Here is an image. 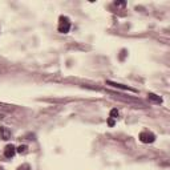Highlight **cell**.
I'll return each instance as SVG.
<instances>
[{"label": "cell", "mask_w": 170, "mask_h": 170, "mask_svg": "<svg viewBox=\"0 0 170 170\" xmlns=\"http://www.w3.org/2000/svg\"><path fill=\"white\" fill-rule=\"evenodd\" d=\"M59 32L60 33H68L71 29V21L66 16H60L59 19Z\"/></svg>", "instance_id": "cell-1"}, {"label": "cell", "mask_w": 170, "mask_h": 170, "mask_svg": "<svg viewBox=\"0 0 170 170\" xmlns=\"http://www.w3.org/2000/svg\"><path fill=\"white\" fill-rule=\"evenodd\" d=\"M140 141L144 142V144H152V142L156 141V135L152 132H142L140 134Z\"/></svg>", "instance_id": "cell-2"}, {"label": "cell", "mask_w": 170, "mask_h": 170, "mask_svg": "<svg viewBox=\"0 0 170 170\" xmlns=\"http://www.w3.org/2000/svg\"><path fill=\"white\" fill-rule=\"evenodd\" d=\"M125 1H116L114 3V6H118V7H125Z\"/></svg>", "instance_id": "cell-10"}, {"label": "cell", "mask_w": 170, "mask_h": 170, "mask_svg": "<svg viewBox=\"0 0 170 170\" xmlns=\"http://www.w3.org/2000/svg\"><path fill=\"white\" fill-rule=\"evenodd\" d=\"M16 154V147L13 146V145H7L6 147H4V157H7V158H12V157Z\"/></svg>", "instance_id": "cell-3"}, {"label": "cell", "mask_w": 170, "mask_h": 170, "mask_svg": "<svg viewBox=\"0 0 170 170\" xmlns=\"http://www.w3.org/2000/svg\"><path fill=\"white\" fill-rule=\"evenodd\" d=\"M18 170H31V166H29L28 164H24V165H21V166H19Z\"/></svg>", "instance_id": "cell-9"}, {"label": "cell", "mask_w": 170, "mask_h": 170, "mask_svg": "<svg viewBox=\"0 0 170 170\" xmlns=\"http://www.w3.org/2000/svg\"><path fill=\"white\" fill-rule=\"evenodd\" d=\"M108 85H112V87L114 88H120V89H128V90H133V92H135L134 89H132V88L129 87H125V85H122V84H117V83H113V81H107Z\"/></svg>", "instance_id": "cell-5"}, {"label": "cell", "mask_w": 170, "mask_h": 170, "mask_svg": "<svg viewBox=\"0 0 170 170\" xmlns=\"http://www.w3.org/2000/svg\"><path fill=\"white\" fill-rule=\"evenodd\" d=\"M109 117L113 118V120H114V118H117L118 117V110L117 109H112V110H110V113H109Z\"/></svg>", "instance_id": "cell-7"}, {"label": "cell", "mask_w": 170, "mask_h": 170, "mask_svg": "<svg viewBox=\"0 0 170 170\" xmlns=\"http://www.w3.org/2000/svg\"><path fill=\"white\" fill-rule=\"evenodd\" d=\"M9 138H11V130L6 126H0V140L7 141Z\"/></svg>", "instance_id": "cell-4"}, {"label": "cell", "mask_w": 170, "mask_h": 170, "mask_svg": "<svg viewBox=\"0 0 170 170\" xmlns=\"http://www.w3.org/2000/svg\"><path fill=\"white\" fill-rule=\"evenodd\" d=\"M147 97H149V100H152L153 102H156V104H161V102H162V98L159 97V96L154 95V93H149Z\"/></svg>", "instance_id": "cell-6"}, {"label": "cell", "mask_w": 170, "mask_h": 170, "mask_svg": "<svg viewBox=\"0 0 170 170\" xmlns=\"http://www.w3.org/2000/svg\"><path fill=\"white\" fill-rule=\"evenodd\" d=\"M108 125H109V126H114V120H113V118H109V120H108Z\"/></svg>", "instance_id": "cell-11"}, {"label": "cell", "mask_w": 170, "mask_h": 170, "mask_svg": "<svg viewBox=\"0 0 170 170\" xmlns=\"http://www.w3.org/2000/svg\"><path fill=\"white\" fill-rule=\"evenodd\" d=\"M27 149H28V147H27L25 145H20V146H19L18 149H16V152L20 153V154H21V153H25V152H27Z\"/></svg>", "instance_id": "cell-8"}]
</instances>
